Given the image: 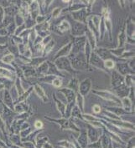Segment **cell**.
Listing matches in <instances>:
<instances>
[{"label": "cell", "instance_id": "obj_2", "mask_svg": "<svg viewBox=\"0 0 135 148\" xmlns=\"http://www.w3.org/2000/svg\"><path fill=\"white\" fill-rule=\"evenodd\" d=\"M54 64L56 66V68L58 69V70L61 71H66L70 74H75V70H73V68L71 67V62L67 57H60L58 58L56 60L53 61Z\"/></svg>", "mask_w": 135, "mask_h": 148}, {"label": "cell", "instance_id": "obj_45", "mask_svg": "<svg viewBox=\"0 0 135 148\" xmlns=\"http://www.w3.org/2000/svg\"><path fill=\"white\" fill-rule=\"evenodd\" d=\"M78 141H79V143H80L83 147L86 146V144H87V142H86V141H87V132H82L81 136L79 137Z\"/></svg>", "mask_w": 135, "mask_h": 148}, {"label": "cell", "instance_id": "obj_7", "mask_svg": "<svg viewBox=\"0 0 135 148\" xmlns=\"http://www.w3.org/2000/svg\"><path fill=\"white\" fill-rule=\"evenodd\" d=\"M87 24H82V23H78L75 22L74 24H72V26H71V34L75 37H81V36H84L86 30H87Z\"/></svg>", "mask_w": 135, "mask_h": 148}, {"label": "cell", "instance_id": "obj_17", "mask_svg": "<svg viewBox=\"0 0 135 148\" xmlns=\"http://www.w3.org/2000/svg\"><path fill=\"white\" fill-rule=\"evenodd\" d=\"M59 92L62 93L65 95V97L66 99V101H67V104L71 103V102L74 101L75 100V93L71 89L65 87V88L59 89Z\"/></svg>", "mask_w": 135, "mask_h": 148}, {"label": "cell", "instance_id": "obj_39", "mask_svg": "<svg viewBox=\"0 0 135 148\" xmlns=\"http://www.w3.org/2000/svg\"><path fill=\"white\" fill-rule=\"evenodd\" d=\"M88 127H89V129H88L89 136H90L91 140L92 141V142H94V141L98 138V136H96V135H97V130H96L95 127H93V126H89Z\"/></svg>", "mask_w": 135, "mask_h": 148}, {"label": "cell", "instance_id": "obj_38", "mask_svg": "<svg viewBox=\"0 0 135 148\" xmlns=\"http://www.w3.org/2000/svg\"><path fill=\"white\" fill-rule=\"evenodd\" d=\"M103 64H104V67L107 70L109 71V70H114L115 69V61L113 59H107L103 61Z\"/></svg>", "mask_w": 135, "mask_h": 148}, {"label": "cell", "instance_id": "obj_16", "mask_svg": "<svg viewBox=\"0 0 135 148\" xmlns=\"http://www.w3.org/2000/svg\"><path fill=\"white\" fill-rule=\"evenodd\" d=\"M125 32H126L127 38H129L131 39H134V22L132 21L130 18L126 22Z\"/></svg>", "mask_w": 135, "mask_h": 148}, {"label": "cell", "instance_id": "obj_51", "mask_svg": "<svg viewBox=\"0 0 135 148\" xmlns=\"http://www.w3.org/2000/svg\"><path fill=\"white\" fill-rule=\"evenodd\" d=\"M7 50H8V45H0V53H3V52H4V51H7Z\"/></svg>", "mask_w": 135, "mask_h": 148}, {"label": "cell", "instance_id": "obj_34", "mask_svg": "<svg viewBox=\"0 0 135 148\" xmlns=\"http://www.w3.org/2000/svg\"><path fill=\"white\" fill-rule=\"evenodd\" d=\"M15 60V56L14 55L9 53L8 55H5L2 57L1 61L3 62L4 64H8V65H12V64L14 63V61Z\"/></svg>", "mask_w": 135, "mask_h": 148}, {"label": "cell", "instance_id": "obj_21", "mask_svg": "<svg viewBox=\"0 0 135 148\" xmlns=\"http://www.w3.org/2000/svg\"><path fill=\"white\" fill-rule=\"evenodd\" d=\"M19 14L22 15L24 19L27 18L28 17H30V9H29V3L25 1H21L19 5Z\"/></svg>", "mask_w": 135, "mask_h": 148}, {"label": "cell", "instance_id": "obj_23", "mask_svg": "<svg viewBox=\"0 0 135 148\" xmlns=\"http://www.w3.org/2000/svg\"><path fill=\"white\" fill-rule=\"evenodd\" d=\"M106 111L114 114L115 116H117L119 118H120L121 116H123L125 115L133 114V113H127L121 106H119V107H107V108H106Z\"/></svg>", "mask_w": 135, "mask_h": 148}, {"label": "cell", "instance_id": "obj_9", "mask_svg": "<svg viewBox=\"0 0 135 148\" xmlns=\"http://www.w3.org/2000/svg\"><path fill=\"white\" fill-rule=\"evenodd\" d=\"M71 47H72V41H70L69 43H67L66 45H65L56 54V55L54 56L53 61L56 60L58 58L60 57H68V55L71 54Z\"/></svg>", "mask_w": 135, "mask_h": 148}, {"label": "cell", "instance_id": "obj_26", "mask_svg": "<svg viewBox=\"0 0 135 148\" xmlns=\"http://www.w3.org/2000/svg\"><path fill=\"white\" fill-rule=\"evenodd\" d=\"M28 110H29L28 105H26L25 102L15 104V108H14V111L16 114H21V113L26 112V111H28Z\"/></svg>", "mask_w": 135, "mask_h": 148}, {"label": "cell", "instance_id": "obj_14", "mask_svg": "<svg viewBox=\"0 0 135 148\" xmlns=\"http://www.w3.org/2000/svg\"><path fill=\"white\" fill-rule=\"evenodd\" d=\"M20 68L23 70L24 78H26V79H31V78H34V77H37V74H36V71H35V68L30 66L29 64L20 66Z\"/></svg>", "mask_w": 135, "mask_h": 148}, {"label": "cell", "instance_id": "obj_11", "mask_svg": "<svg viewBox=\"0 0 135 148\" xmlns=\"http://www.w3.org/2000/svg\"><path fill=\"white\" fill-rule=\"evenodd\" d=\"M113 94L119 99H122V98H125V97H128V94H129V90L130 88L127 87L124 84L119 86L118 87H115V88H113Z\"/></svg>", "mask_w": 135, "mask_h": 148}, {"label": "cell", "instance_id": "obj_22", "mask_svg": "<svg viewBox=\"0 0 135 148\" xmlns=\"http://www.w3.org/2000/svg\"><path fill=\"white\" fill-rule=\"evenodd\" d=\"M33 89L34 90V92L36 93V95L43 101V102H47L48 101V97H47V95L45 94V90L43 89V88L38 83H35L33 86Z\"/></svg>", "mask_w": 135, "mask_h": 148}, {"label": "cell", "instance_id": "obj_27", "mask_svg": "<svg viewBox=\"0 0 135 148\" xmlns=\"http://www.w3.org/2000/svg\"><path fill=\"white\" fill-rule=\"evenodd\" d=\"M75 105L84 114V97L78 92L75 93Z\"/></svg>", "mask_w": 135, "mask_h": 148}, {"label": "cell", "instance_id": "obj_4", "mask_svg": "<svg viewBox=\"0 0 135 148\" xmlns=\"http://www.w3.org/2000/svg\"><path fill=\"white\" fill-rule=\"evenodd\" d=\"M88 64L89 65H91L92 67L94 68H97V69H99V70H102L105 72L109 73L108 70H107L104 67V64H103V60L101 59L97 54H95L94 52L91 53L90 56V59L88 61Z\"/></svg>", "mask_w": 135, "mask_h": 148}, {"label": "cell", "instance_id": "obj_35", "mask_svg": "<svg viewBox=\"0 0 135 148\" xmlns=\"http://www.w3.org/2000/svg\"><path fill=\"white\" fill-rule=\"evenodd\" d=\"M82 112L80 111V109L75 105L71 111V118H77V119H81V120H83L82 119Z\"/></svg>", "mask_w": 135, "mask_h": 148}, {"label": "cell", "instance_id": "obj_41", "mask_svg": "<svg viewBox=\"0 0 135 148\" xmlns=\"http://www.w3.org/2000/svg\"><path fill=\"white\" fill-rule=\"evenodd\" d=\"M16 25H15V22H13V23H11L9 26H7L5 29L7 30V32H8V34L9 35H14L15 34V30H16Z\"/></svg>", "mask_w": 135, "mask_h": 148}, {"label": "cell", "instance_id": "obj_36", "mask_svg": "<svg viewBox=\"0 0 135 148\" xmlns=\"http://www.w3.org/2000/svg\"><path fill=\"white\" fill-rule=\"evenodd\" d=\"M14 22H15L16 27H19L24 24V18L19 13L14 17Z\"/></svg>", "mask_w": 135, "mask_h": 148}, {"label": "cell", "instance_id": "obj_10", "mask_svg": "<svg viewBox=\"0 0 135 148\" xmlns=\"http://www.w3.org/2000/svg\"><path fill=\"white\" fill-rule=\"evenodd\" d=\"M123 84H124V76L121 75L115 70H113V71L112 72V76H111V85H112L113 88L118 87Z\"/></svg>", "mask_w": 135, "mask_h": 148}, {"label": "cell", "instance_id": "obj_33", "mask_svg": "<svg viewBox=\"0 0 135 148\" xmlns=\"http://www.w3.org/2000/svg\"><path fill=\"white\" fill-rule=\"evenodd\" d=\"M124 85L128 88L134 87V74L124 76Z\"/></svg>", "mask_w": 135, "mask_h": 148}, {"label": "cell", "instance_id": "obj_18", "mask_svg": "<svg viewBox=\"0 0 135 148\" xmlns=\"http://www.w3.org/2000/svg\"><path fill=\"white\" fill-rule=\"evenodd\" d=\"M85 37H86L87 42L90 45L91 49L94 50L97 48V40L96 39V36L87 28L86 33H85Z\"/></svg>", "mask_w": 135, "mask_h": 148}, {"label": "cell", "instance_id": "obj_37", "mask_svg": "<svg viewBox=\"0 0 135 148\" xmlns=\"http://www.w3.org/2000/svg\"><path fill=\"white\" fill-rule=\"evenodd\" d=\"M24 26L26 30H32L34 28V26L36 25V23L34 20H33L30 17H28L27 18L24 19Z\"/></svg>", "mask_w": 135, "mask_h": 148}, {"label": "cell", "instance_id": "obj_47", "mask_svg": "<svg viewBox=\"0 0 135 148\" xmlns=\"http://www.w3.org/2000/svg\"><path fill=\"white\" fill-rule=\"evenodd\" d=\"M34 127L36 128V129H41V128H43V122L41 121V120H36L35 122H34Z\"/></svg>", "mask_w": 135, "mask_h": 148}, {"label": "cell", "instance_id": "obj_6", "mask_svg": "<svg viewBox=\"0 0 135 148\" xmlns=\"http://www.w3.org/2000/svg\"><path fill=\"white\" fill-rule=\"evenodd\" d=\"M115 69H116L115 70L122 76H126V75H129V74H134V70H133L128 66V64L126 61L116 63Z\"/></svg>", "mask_w": 135, "mask_h": 148}, {"label": "cell", "instance_id": "obj_42", "mask_svg": "<svg viewBox=\"0 0 135 148\" xmlns=\"http://www.w3.org/2000/svg\"><path fill=\"white\" fill-rule=\"evenodd\" d=\"M61 14H62V9L61 8H56L52 11V14H50V16H51L52 18H57Z\"/></svg>", "mask_w": 135, "mask_h": 148}, {"label": "cell", "instance_id": "obj_5", "mask_svg": "<svg viewBox=\"0 0 135 148\" xmlns=\"http://www.w3.org/2000/svg\"><path fill=\"white\" fill-rule=\"evenodd\" d=\"M91 78H87L83 80L81 82L79 83V88H78V93L81 95L83 97L88 95V93L91 90Z\"/></svg>", "mask_w": 135, "mask_h": 148}, {"label": "cell", "instance_id": "obj_40", "mask_svg": "<svg viewBox=\"0 0 135 148\" xmlns=\"http://www.w3.org/2000/svg\"><path fill=\"white\" fill-rule=\"evenodd\" d=\"M134 51H125L123 55L120 57V59L127 60L128 59H134Z\"/></svg>", "mask_w": 135, "mask_h": 148}, {"label": "cell", "instance_id": "obj_49", "mask_svg": "<svg viewBox=\"0 0 135 148\" xmlns=\"http://www.w3.org/2000/svg\"><path fill=\"white\" fill-rule=\"evenodd\" d=\"M8 35H9L8 34V32H7V30H6L5 28L0 29V37H6Z\"/></svg>", "mask_w": 135, "mask_h": 148}, {"label": "cell", "instance_id": "obj_12", "mask_svg": "<svg viewBox=\"0 0 135 148\" xmlns=\"http://www.w3.org/2000/svg\"><path fill=\"white\" fill-rule=\"evenodd\" d=\"M29 3V9H30V17L35 21V18L38 15L40 14V5L38 1H33V2H27Z\"/></svg>", "mask_w": 135, "mask_h": 148}, {"label": "cell", "instance_id": "obj_13", "mask_svg": "<svg viewBox=\"0 0 135 148\" xmlns=\"http://www.w3.org/2000/svg\"><path fill=\"white\" fill-rule=\"evenodd\" d=\"M71 24H70V23L67 21V20H62L60 23H59L56 27H55V30L54 31L56 32V33H57L58 34H60V35H63V34L64 33H66V32H67V31H69V30H71Z\"/></svg>", "mask_w": 135, "mask_h": 148}, {"label": "cell", "instance_id": "obj_8", "mask_svg": "<svg viewBox=\"0 0 135 148\" xmlns=\"http://www.w3.org/2000/svg\"><path fill=\"white\" fill-rule=\"evenodd\" d=\"M88 16H89V13L87 11L86 8L75 12H72V18H74L75 22H78V23H82L87 24V20Z\"/></svg>", "mask_w": 135, "mask_h": 148}, {"label": "cell", "instance_id": "obj_19", "mask_svg": "<svg viewBox=\"0 0 135 148\" xmlns=\"http://www.w3.org/2000/svg\"><path fill=\"white\" fill-rule=\"evenodd\" d=\"M47 64L49 65V69H48V72L46 74L49 75H54L56 77H60V78H64V74L60 72V70H58V69L56 68V66L54 64V63L47 61Z\"/></svg>", "mask_w": 135, "mask_h": 148}, {"label": "cell", "instance_id": "obj_43", "mask_svg": "<svg viewBox=\"0 0 135 148\" xmlns=\"http://www.w3.org/2000/svg\"><path fill=\"white\" fill-rule=\"evenodd\" d=\"M51 85L55 87V88H60L62 86V78L60 77H56L54 79V80L52 81Z\"/></svg>", "mask_w": 135, "mask_h": 148}, {"label": "cell", "instance_id": "obj_15", "mask_svg": "<svg viewBox=\"0 0 135 148\" xmlns=\"http://www.w3.org/2000/svg\"><path fill=\"white\" fill-rule=\"evenodd\" d=\"M3 105H6V107H8L9 110L14 111L15 103H14V101L8 89H3Z\"/></svg>", "mask_w": 135, "mask_h": 148}, {"label": "cell", "instance_id": "obj_44", "mask_svg": "<svg viewBox=\"0 0 135 148\" xmlns=\"http://www.w3.org/2000/svg\"><path fill=\"white\" fill-rule=\"evenodd\" d=\"M8 50L10 54L14 55H19V49H18V46L17 45H10L8 47Z\"/></svg>", "mask_w": 135, "mask_h": 148}, {"label": "cell", "instance_id": "obj_3", "mask_svg": "<svg viewBox=\"0 0 135 148\" xmlns=\"http://www.w3.org/2000/svg\"><path fill=\"white\" fill-rule=\"evenodd\" d=\"M92 92L95 93L97 95L100 96L103 100L107 101L108 102H113V104H116L117 105L121 106V100L118 98L113 92H110L109 90H96L92 89Z\"/></svg>", "mask_w": 135, "mask_h": 148}, {"label": "cell", "instance_id": "obj_50", "mask_svg": "<svg viewBox=\"0 0 135 148\" xmlns=\"http://www.w3.org/2000/svg\"><path fill=\"white\" fill-rule=\"evenodd\" d=\"M62 145V146H64L66 148H74L73 147H72V145L71 144V143H69L67 141H64V142L63 143H59V145Z\"/></svg>", "mask_w": 135, "mask_h": 148}, {"label": "cell", "instance_id": "obj_29", "mask_svg": "<svg viewBox=\"0 0 135 148\" xmlns=\"http://www.w3.org/2000/svg\"><path fill=\"white\" fill-rule=\"evenodd\" d=\"M55 45H56V41L54 39H52L47 45H45L44 46V50H43V55H42L43 57H45L46 55H48L53 50Z\"/></svg>", "mask_w": 135, "mask_h": 148}, {"label": "cell", "instance_id": "obj_25", "mask_svg": "<svg viewBox=\"0 0 135 148\" xmlns=\"http://www.w3.org/2000/svg\"><path fill=\"white\" fill-rule=\"evenodd\" d=\"M48 69H49V65H48L46 61L42 63L41 64H40L38 67H36L35 71H36V74H37V77H41V76L45 75L48 72Z\"/></svg>", "mask_w": 135, "mask_h": 148}, {"label": "cell", "instance_id": "obj_31", "mask_svg": "<svg viewBox=\"0 0 135 148\" xmlns=\"http://www.w3.org/2000/svg\"><path fill=\"white\" fill-rule=\"evenodd\" d=\"M79 83H80V81L76 78L74 77V78H72L71 80V81L69 82V84L66 86V88L73 90L75 93H77L78 92V88H79Z\"/></svg>", "mask_w": 135, "mask_h": 148}, {"label": "cell", "instance_id": "obj_48", "mask_svg": "<svg viewBox=\"0 0 135 148\" xmlns=\"http://www.w3.org/2000/svg\"><path fill=\"white\" fill-rule=\"evenodd\" d=\"M53 39H52V36L51 35H49V36H47V37H45L43 39V40H42V45L45 46V45H47L50 40H52Z\"/></svg>", "mask_w": 135, "mask_h": 148}, {"label": "cell", "instance_id": "obj_30", "mask_svg": "<svg viewBox=\"0 0 135 148\" xmlns=\"http://www.w3.org/2000/svg\"><path fill=\"white\" fill-rule=\"evenodd\" d=\"M53 98L55 100V102H56V107L58 109V111H60V113L61 114V116L64 117L65 116V111H66V105L64 103H62L61 101H60L55 95V94H53Z\"/></svg>", "mask_w": 135, "mask_h": 148}, {"label": "cell", "instance_id": "obj_46", "mask_svg": "<svg viewBox=\"0 0 135 148\" xmlns=\"http://www.w3.org/2000/svg\"><path fill=\"white\" fill-rule=\"evenodd\" d=\"M92 111L95 115H98L102 112V107L100 106V105H94L93 107H92Z\"/></svg>", "mask_w": 135, "mask_h": 148}, {"label": "cell", "instance_id": "obj_52", "mask_svg": "<svg viewBox=\"0 0 135 148\" xmlns=\"http://www.w3.org/2000/svg\"><path fill=\"white\" fill-rule=\"evenodd\" d=\"M0 115H2V111H0Z\"/></svg>", "mask_w": 135, "mask_h": 148}, {"label": "cell", "instance_id": "obj_28", "mask_svg": "<svg viewBox=\"0 0 135 148\" xmlns=\"http://www.w3.org/2000/svg\"><path fill=\"white\" fill-rule=\"evenodd\" d=\"M110 53L112 54L113 56H114L115 58H118L120 59V57L123 55V53L125 51H127V49L125 47L122 48H115V49H109Z\"/></svg>", "mask_w": 135, "mask_h": 148}, {"label": "cell", "instance_id": "obj_32", "mask_svg": "<svg viewBox=\"0 0 135 148\" xmlns=\"http://www.w3.org/2000/svg\"><path fill=\"white\" fill-rule=\"evenodd\" d=\"M45 57H34V58H31V61H30V66H32V67H34V68H36V67H38L40 64H41L42 63H44L45 62Z\"/></svg>", "mask_w": 135, "mask_h": 148}, {"label": "cell", "instance_id": "obj_1", "mask_svg": "<svg viewBox=\"0 0 135 148\" xmlns=\"http://www.w3.org/2000/svg\"><path fill=\"white\" fill-rule=\"evenodd\" d=\"M71 67L75 71L79 70H87L89 68V64L87 60V58L84 55V53H79L75 56L69 59Z\"/></svg>", "mask_w": 135, "mask_h": 148}, {"label": "cell", "instance_id": "obj_24", "mask_svg": "<svg viewBox=\"0 0 135 148\" xmlns=\"http://www.w3.org/2000/svg\"><path fill=\"white\" fill-rule=\"evenodd\" d=\"M4 9V14L6 16H9V17H15V15L17 14H19V7L15 4L14 3H13V4H11L9 7H8V8H5V9Z\"/></svg>", "mask_w": 135, "mask_h": 148}, {"label": "cell", "instance_id": "obj_20", "mask_svg": "<svg viewBox=\"0 0 135 148\" xmlns=\"http://www.w3.org/2000/svg\"><path fill=\"white\" fill-rule=\"evenodd\" d=\"M125 29H126V23L123 24V26L122 27V30L119 32V34H118V45H117L116 48H122V47H125V45H126L127 35H126Z\"/></svg>", "mask_w": 135, "mask_h": 148}]
</instances>
